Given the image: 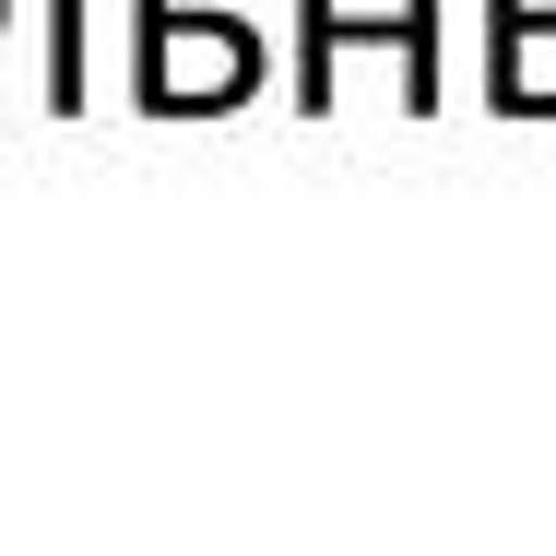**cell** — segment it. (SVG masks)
I'll list each match as a JSON object with an SVG mask.
<instances>
[{"instance_id":"277c9868","label":"cell","mask_w":556,"mask_h":556,"mask_svg":"<svg viewBox=\"0 0 556 556\" xmlns=\"http://www.w3.org/2000/svg\"><path fill=\"white\" fill-rule=\"evenodd\" d=\"M403 108H439V0H403Z\"/></svg>"},{"instance_id":"5b68a950","label":"cell","mask_w":556,"mask_h":556,"mask_svg":"<svg viewBox=\"0 0 556 556\" xmlns=\"http://www.w3.org/2000/svg\"><path fill=\"white\" fill-rule=\"evenodd\" d=\"M48 108H84V0H48Z\"/></svg>"},{"instance_id":"7a4b0ae2","label":"cell","mask_w":556,"mask_h":556,"mask_svg":"<svg viewBox=\"0 0 556 556\" xmlns=\"http://www.w3.org/2000/svg\"><path fill=\"white\" fill-rule=\"evenodd\" d=\"M485 24H497V108L509 118H556V12L533 0H485Z\"/></svg>"},{"instance_id":"3957f363","label":"cell","mask_w":556,"mask_h":556,"mask_svg":"<svg viewBox=\"0 0 556 556\" xmlns=\"http://www.w3.org/2000/svg\"><path fill=\"white\" fill-rule=\"evenodd\" d=\"M355 36H379V48H403V12H367V24H355L343 0H296V108H308V118L332 108V60L355 48Z\"/></svg>"},{"instance_id":"8992f818","label":"cell","mask_w":556,"mask_h":556,"mask_svg":"<svg viewBox=\"0 0 556 556\" xmlns=\"http://www.w3.org/2000/svg\"><path fill=\"white\" fill-rule=\"evenodd\" d=\"M0 24H12V0H0Z\"/></svg>"},{"instance_id":"6da1fadb","label":"cell","mask_w":556,"mask_h":556,"mask_svg":"<svg viewBox=\"0 0 556 556\" xmlns=\"http://www.w3.org/2000/svg\"><path fill=\"white\" fill-rule=\"evenodd\" d=\"M261 84V36L237 12H178V0H130V96L142 118H202L249 108Z\"/></svg>"}]
</instances>
